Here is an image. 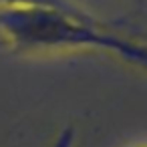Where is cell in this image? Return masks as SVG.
<instances>
[{
	"mask_svg": "<svg viewBox=\"0 0 147 147\" xmlns=\"http://www.w3.org/2000/svg\"><path fill=\"white\" fill-rule=\"evenodd\" d=\"M0 38L22 53L91 49L111 53L147 69V45L97 26L93 16H75L57 8H0Z\"/></svg>",
	"mask_w": 147,
	"mask_h": 147,
	"instance_id": "6da1fadb",
	"label": "cell"
},
{
	"mask_svg": "<svg viewBox=\"0 0 147 147\" xmlns=\"http://www.w3.org/2000/svg\"><path fill=\"white\" fill-rule=\"evenodd\" d=\"M113 26L115 28H111V30L147 45V10H141L139 14H127L123 18H117V20H113Z\"/></svg>",
	"mask_w": 147,
	"mask_h": 147,
	"instance_id": "7a4b0ae2",
	"label": "cell"
},
{
	"mask_svg": "<svg viewBox=\"0 0 147 147\" xmlns=\"http://www.w3.org/2000/svg\"><path fill=\"white\" fill-rule=\"evenodd\" d=\"M26 6L57 8V10H65L75 16H89V12L81 10L73 0H0V8H26Z\"/></svg>",
	"mask_w": 147,
	"mask_h": 147,
	"instance_id": "3957f363",
	"label": "cell"
},
{
	"mask_svg": "<svg viewBox=\"0 0 147 147\" xmlns=\"http://www.w3.org/2000/svg\"><path fill=\"white\" fill-rule=\"evenodd\" d=\"M73 143H75V127H67L65 131H61L53 147H73Z\"/></svg>",
	"mask_w": 147,
	"mask_h": 147,
	"instance_id": "277c9868",
	"label": "cell"
},
{
	"mask_svg": "<svg viewBox=\"0 0 147 147\" xmlns=\"http://www.w3.org/2000/svg\"><path fill=\"white\" fill-rule=\"evenodd\" d=\"M2 47H4V40H2V38H0V49H2Z\"/></svg>",
	"mask_w": 147,
	"mask_h": 147,
	"instance_id": "5b68a950",
	"label": "cell"
}]
</instances>
